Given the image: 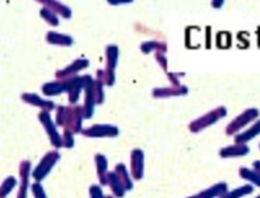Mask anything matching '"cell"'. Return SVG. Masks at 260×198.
<instances>
[{
  "instance_id": "7402d4cb",
  "label": "cell",
  "mask_w": 260,
  "mask_h": 198,
  "mask_svg": "<svg viewBox=\"0 0 260 198\" xmlns=\"http://www.w3.org/2000/svg\"><path fill=\"white\" fill-rule=\"evenodd\" d=\"M226 192H228V185H226V183H217L215 185H212V187L202 190L198 195H200V198H220Z\"/></svg>"
},
{
  "instance_id": "1f68e13d",
  "label": "cell",
  "mask_w": 260,
  "mask_h": 198,
  "mask_svg": "<svg viewBox=\"0 0 260 198\" xmlns=\"http://www.w3.org/2000/svg\"><path fill=\"white\" fill-rule=\"evenodd\" d=\"M89 198H105L100 185H96V184L91 185V188H89Z\"/></svg>"
},
{
  "instance_id": "b9f144b4",
  "label": "cell",
  "mask_w": 260,
  "mask_h": 198,
  "mask_svg": "<svg viewBox=\"0 0 260 198\" xmlns=\"http://www.w3.org/2000/svg\"><path fill=\"white\" fill-rule=\"evenodd\" d=\"M259 149H260V144H259Z\"/></svg>"
},
{
  "instance_id": "e575fe53",
  "label": "cell",
  "mask_w": 260,
  "mask_h": 198,
  "mask_svg": "<svg viewBox=\"0 0 260 198\" xmlns=\"http://www.w3.org/2000/svg\"><path fill=\"white\" fill-rule=\"evenodd\" d=\"M109 4H112V6H117V4H129L132 3V0H118V2H114V0H109Z\"/></svg>"
},
{
  "instance_id": "603a6c76",
  "label": "cell",
  "mask_w": 260,
  "mask_h": 198,
  "mask_svg": "<svg viewBox=\"0 0 260 198\" xmlns=\"http://www.w3.org/2000/svg\"><path fill=\"white\" fill-rule=\"evenodd\" d=\"M114 171L118 175V178H119V180L122 181L123 187L126 188V190H131L132 188H134V183H132L131 180V175H129V173L127 171L126 164L118 163L117 166H115Z\"/></svg>"
},
{
  "instance_id": "30bf717a",
  "label": "cell",
  "mask_w": 260,
  "mask_h": 198,
  "mask_svg": "<svg viewBox=\"0 0 260 198\" xmlns=\"http://www.w3.org/2000/svg\"><path fill=\"white\" fill-rule=\"evenodd\" d=\"M88 66H89V60H87V58H77V60L73 61L69 66H66V68H63V69L56 72V74L54 75H56L57 79H69V78L77 77V74L80 72V70L87 69Z\"/></svg>"
},
{
  "instance_id": "60d3db41",
  "label": "cell",
  "mask_w": 260,
  "mask_h": 198,
  "mask_svg": "<svg viewBox=\"0 0 260 198\" xmlns=\"http://www.w3.org/2000/svg\"><path fill=\"white\" fill-rule=\"evenodd\" d=\"M255 198H260V194H259V195H257V197H255Z\"/></svg>"
},
{
  "instance_id": "ac0fdd59",
  "label": "cell",
  "mask_w": 260,
  "mask_h": 198,
  "mask_svg": "<svg viewBox=\"0 0 260 198\" xmlns=\"http://www.w3.org/2000/svg\"><path fill=\"white\" fill-rule=\"evenodd\" d=\"M39 4L44 6V8H48L53 11L56 15H60L63 18H72V9L65 4L60 2H54V0H39Z\"/></svg>"
},
{
  "instance_id": "ba28073f",
  "label": "cell",
  "mask_w": 260,
  "mask_h": 198,
  "mask_svg": "<svg viewBox=\"0 0 260 198\" xmlns=\"http://www.w3.org/2000/svg\"><path fill=\"white\" fill-rule=\"evenodd\" d=\"M89 75H82V77H73L68 79V97H69V103L72 105H75L77 101L79 100V95L82 93L86 84L88 82Z\"/></svg>"
},
{
  "instance_id": "d4e9b609",
  "label": "cell",
  "mask_w": 260,
  "mask_h": 198,
  "mask_svg": "<svg viewBox=\"0 0 260 198\" xmlns=\"http://www.w3.org/2000/svg\"><path fill=\"white\" fill-rule=\"evenodd\" d=\"M140 49L143 53L148 55V53H152V52H163V53H166L167 51V44L162 43V42L158 41H149L145 42L140 46Z\"/></svg>"
},
{
  "instance_id": "6da1fadb",
  "label": "cell",
  "mask_w": 260,
  "mask_h": 198,
  "mask_svg": "<svg viewBox=\"0 0 260 198\" xmlns=\"http://www.w3.org/2000/svg\"><path fill=\"white\" fill-rule=\"evenodd\" d=\"M83 119L84 109L79 105H72V107H58L56 112V124L62 127L65 131H70L73 134H82L83 131Z\"/></svg>"
},
{
  "instance_id": "484cf974",
  "label": "cell",
  "mask_w": 260,
  "mask_h": 198,
  "mask_svg": "<svg viewBox=\"0 0 260 198\" xmlns=\"http://www.w3.org/2000/svg\"><path fill=\"white\" fill-rule=\"evenodd\" d=\"M255 188L252 187L251 184H245L242 187L236 188L233 190H228L224 195H221L220 198H242L245 195H249L251 193H254Z\"/></svg>"
},
{
  "instance_id": "f1b7e54d",
  "label": "cell",
  "mask_w": 260,
  "mask_h": 198,
  "mask_svg": "<svg viewBox=\"0 0 260 198\" xmlns=\"http://www.w3.org/2000/svg\"><path fill=\"white\" fill-rule=\"evenodd\" d=\"M40 17L43 18L46 22H48L49 25H52V26L60 25V21H58L57 15H56L53 11H51V9H48V8H44L43 7V8L40 9Z\"/></svg>"
},
{
  "instance_id": "3957f363",
  "label": "cell",
  "mask_w": 260,
  "mask_h": 198,
  "mask_svg": "<svg viewBox=\"0 0 260 198\" xmlns=\"http://www.w3.org/2000/svg\"><path fill=\"white\" fill-rule=\"evenodd\" d=\"M226 117V109L225 107H219L216 109L211 110V112L206 113L205 115L202 117L197 118L196 121L191 122L189 124V131L193 132V134H198V132L203 131V129H206L207 127L212 126L215 124L216 122H219L221 118H225Z\"/></svg>"
},
{
  "instance_id": "5b68a950",
  "label": "cell",
  "mask_w": 260,
  "mask_h": 198,
  "mask_svg": "<svg viewBox=\"0 0 260 198\" xmlns=\"http://www.w3.org/2000/svg\"><path fill=\"white\" fill-rule=\"evenodd\" d=\"M259 110L256 108H250V109H246L245 112L241 113L238 117H236L231 123L226 126L225 132L228 136H236L240 134L241 129L245 128L247 124H250L251 122L257 121L259 118Z\"/></svg>"
},
{
  "instance_id": "d6986e66",
  "label": "cell",
  "mask_w": 260,
  "mask_h": 198,
  "mask_svg": "<svg viewBox=\"0 0 260 198\" xmlns=\"http://www.w3.org/2000/svg\"><path fill=\"white\" fill-rule=\"evenodd\" d=\"M47 43L53 44V46H61V47H70L74 44V39L70 35L60 34L56 31H49L46 35Z\"/></svg>"
},
{
  "instance_id": "4fadbf2b",
  "label": "cell",
  "mask_w": 260,
  "mask_h": 198,
  "mask_svg": "<svg viewBox=\"0 0 260 198\" xmlns=\"http://www.w3.org/2000/svg\"><path fill=\"white\" fill-rule=\"evenodd\" d=\"M23 103L30 104L32 107H38L42 110H47V112H51V110L56 109V105H54L53 101L51 100H44L40 96H38L37 93H22L21 96Z\"/></svg>"
},
{
  "instance_id": "8992f818",
  "label": "cell",
  "mask_w": 260,
  "mask_h": 198,
  "mask_svg": "<svg viewBox=\"0 0 260 198\" xmlns=\"http://www.w3.org/2000/svg\"><path fill=\"white\" fill-rule=\"evenodd\" d=\"M38 119L40 121V123L43 124L44 129H46L47 135H48L49 141H51L52 147L56 148V149H60L63 147L62 144V136L58 134L57 131V124L56 122L52 121L51 114L47 110H42V112L38 114Z\"/></svg>"
},
{
  "instance_id": "7a4b0ae2",
  "label": "cell",
  "mask_w": 260,
  "mask_h": 198,
  "mask_svg": "<svg viewBox=\"0 0 260 198\" xmlns=\"http://www.w3.org/2000/svg\"><path fill=\"white\" fill-rule=\"evenodd\" d=\"M106 56V66L105 70H98V74L103 78L105 86L112 87L115 83V68L118 65V58H119V48L115 44H109L105 49Z\"/></svg>"
},
{
  "instance_id": "9a60e30c",
  "label": "cell",
  "mask_w": 260,
  "mask_h": 198,
  "mask_svg": "<svg viewBox=\"0 0 260 198\" xmlns=\"http://www.w3.org/2000/svg\"><path fill=\"white\" fill-rule=\"evenodd\" d=\"M66 89H68V79H56V81L43 84L42 87V92L47 97L61 95L66 92Z\"/></svg>"
},
{
  "instance_id": "8fae6325",
  "label": "cell",
  "mask_w": 260,
  "mask_h": 198,
  "mask_svg": "<svg viewBox=\"0 0 260 198\" xmlns=\"http://www.w3.org/2000/svg\"><path fill=\"white\" fill-rule=\"evenodd\" d=\"M18 174H20V188L16 198H27V190H29L30 174H31V163L29 161H22L18 166Z\"/></svg>"
},
{
  "instance_id": "cb8c5ba5",
  "label": "cell",
  "mask_w": 260,
  "mask_h": 198,
  "mask_svg": "<svg viewBox=\"0 0 260 198\" xmlns=\"http://www.w3.org/2000/svg\"><path fill=\"white\" fill-rule=\"evenodd\" d=\"M240 176L243 180L249 181L252 187L260 188V174L255 171L254 169H247V167H241Z\"/></svg>"
},
{
  "instance_id": "52a82bcc",
  "label": "cell",
  "mask_w": 260,
  "mask_h": 198,
  "mask_svg": "<svg viewBox=\"0 0 260 198\" xmlns=\"http://www.w3.org/2000/svg\"><path fill=\"white\" fill-rule=\"evenodd\" d=\"M82 135L86 138H117L119 128L113 124H93L88 128H83Z\"/></svg>"
},
{
  "instance_id": "4316f807",
  "label": "cell",
  "mask_w": 260,
  "mask_h": 198,
  "mask_svg": "<svg viewBox=\"0 0 260 198\" xmlns=\"http://www.w3.org/2000/svg\"><path fill=\"white\" fill-rule=\"evenodd\" d=\"M16 185H17V179H16L15 176H8V178L2 183V188H0V197L6 198L12 190L15 189Z\"/></svg>"
},
{
  "instance_id": "ffe728a7",
  "label": "cell",
  "mask_w": 260,
  "mask_h": 198,
  "mask_svg": "<svg viewBox=\"0 0 260 198\" xmlns=\"http://www.w3.org/2000/svg\"><path fill=\"white\" fill-rule=\"evenodd\" d=\"M260 135V119H257L250 128L246 131L240 132L238 135L235 136V141L238 144H247L249 141L254 140L256 136Z\"/></svg>"
},
{
  "instance_id": "8d00e7d4",
  "label": "cell",
  "mask_w": 260,
  "mask_h": 198,
  "mask_svg": "<svg viewBox=\"0 0 260 198\" xmlns=\"http://www.w3.org/2000/svg\"><path fill=\"white\" fill-rule=\"evenodd\" d=\"M211 6L214 7V8H221V6H224V2L223 0H219V2H212Z\"/></svg>"
},
{
  "instance_id": "d6a6232c",
  "label": "cell",
  "mask_w": 260,
  "mask_h": 198,
  "mask_svg": "<svg viewBox=\"0 0 260 198\" xmlns=\"http://www.w3.org/2000/svg\"><path fill=\"white\" fill-rule=\"evenodd\" d=\"M184 73H167V77H169L170 82H171V86L174 87H180V81H179V78L183 77Z\"/></svg>"
},
{
  "instance_id": "4dcf8cb0",
  "label": "cell",
  "mask_w": 260,
  "mask_h": 198,
  "mask_svg": "<svg viewBox=\"0 0 260 198\" xmlns=\"http://www.w3.org/2000/svg\"><path fill=\"white\" fill-rule=\"evenodd\" d=\"M31 192L34 194V198H47L46 190H44L43 185L40 183H34L31 185Z\"/></svg>"
},
{
  "instance_id": "7c38bea8",
  "label": "cell",
  "mask_w": 260,
  "mask_h": 198,
  "mask_svg": "<svg viewBox=\"0 0 260 198\" xmlns=\"http://www.w3.org/2000/svg\"><path fill=\"white\" fill-rule=\"evenodd\" d=\"M131 175L135 180L144 178V152L139 148L131 152Z\"/></svg>"
},
{
  "instance_id": "2e32d148",
  "label": "cell",
  "mask_w": 260,
  "mask_h": 198,
  "mask_svg": "<svg viewBox=\"0 0 260 198\" xmlns=\"http://www.w3.org/2000/svg\"><path fill=\"white\" fill-rule=\"evenodd\" d=\"M189 92L188 87L183 86L180 87H166V88H154L153 89V97L155 98H167L172 97V96H185Z\"/></svg>"
},
{
  "instance_id": "f35d334b",
  "label": "cell",
  "mask_w": 260,
  "mask_h": 198,
  "mask_svg": "<svg viewBox=\"0 0 260 198\" xmlns=\"http://www.w3.org/2000/svg\"><path fill=\"white\" fill-rule=\"evenodd\" d=\"M188 198H200V195H191V197H188Z\"/></svg>"
},
{
  "instance_id": "836d02e7",
  "label": "cell",
  "mask_w": 260,
  "mask_h": 198,
  "mask_svg": "<svg viewBox=\"0 0 260 198\" xmlns=\"http://www.w3.org/2000/svg\"><path fill=\"white\" fill-rule=\"evenodd\" d=\"M154 57H155V60L158 61V63H159L160 68H162V69L165 70L166 73H169L167 72V58H166V56H165V53H163V52H155Z\"/></svg>"
},
{
  "instance_id": "44dd1931",
  "label": "cell",
  "mask_w": 260,
  "mask_h": 198,
  "mask_svg": "<svg viewBox=\"0 0 260 198\" xmlns=\"http://www.w3.org/2000/svg\"><path fill=\"white\" fill-rule=\"evenodd\" d=\"M108 185L110 187V190H112L113 195L115 198H123L124 194H126V188L123 187L122 181L119 180L118 175L115 174V171L113 173H109V178H108Z\"/></svg>"
},
{
  "instance_id": "74e56055",
  "label": "cell",
  "mask_w": 260,
  "mask_h": 198,
  "mask_svg": "<svg viewBox=\"0 0 260 198\" xmlns=\"http://www.w3.org/2000/svg\"><path fill=\"white\" fill-rule=\"evenodd\" d=\"M252 169H254L255 171H257V173L260 174V161L252 162Z\"/></svg>"
},
{
  "instance_id": "83f0119b",
  "label": "cell",
  "mask_w": 260,
  "mask_h": 198,
  "mask_svg": "<svg viewBox=\"0 0 260 198\" xmlns=\"http://www.w3.org/2000/svg\"><path fill=\"white\" fill-rule=\"evenodd\" d=\"M104 81L100 74L94 79V95H96V104H103L105 100V93H104Z\"/></svg>"
},
{
  "instance_id": "f546056e",
  "label": "cell",
  "mask_w": 260,
  "mask_h": 198,
  "mask_svg": "<svg viewBox=\"0 0 260 198\" xmlns=\"http://www.w3.org/2000/svg\"><path fill=\"white\" fill-rule=\"evenodd\" d=\"M62 144H63V148L72 149V148L74 147V134L70 131H63Z\"/></svg>"
},
{
  "instance_id": "9c48e42d",
  "label": "cell",
  "mask_w": 260,
  "mask_h": 198,
  "mask_svg": "<svg viewBox=\"0 0 260 198\" xmlns=\"http://www.w3.org/2000/svg\"><path fill=\"white\" fill-rule=\"evenodd\" d=\"M84 117L86 119H89V118L93 117L94 113V107L98 105L96 104V95H94V79H92V77L89 75L88 82L86 84V88H84Z\"/></svg>"
},
{
  "instance_id": "277c9868",
  "label": "cell",
  "mask_w": 260,
  "mask_h": 198,
  "mask_svg": "<svg viewBox=\"0 0 260 198\" xmlns=\"http://www.w3.org/2000/svg\"><path fill=\"white\" fill-rule=\"evenodd\" d=\"M60 153L57 150H51V152L47 153L42 159H40L39 164L34 169V171L31 173L32 179L35 180V183H42L44 179L48 176V174L51 173L52 169L56 166L58 161H60Z\"/></svg>"
},
{
  "instance_id": "5bb4252c",
  "label": "cell",
  "mask_w": 260,
  "mask_h": 198,
  "mask_svg": "<svg viewBox=\"0 0 260 198\" xmlns=\"http://www.w3.org/2000/svg\"><path fill=\"white\" fill-rule=\"evenodd\" d=\"M249 153H250V148L247 144L235 143L233 145L221 148L220 152H219V155H220L221 158H237V157L247 155Z\"/></svg>"
},
{
  "instance_id": "e0dca14e",
  "label": "cell",
  "mask_w": 260,
  "mask_h": 198,
  "mask_svg": "<svg viewBox=\"0 0 260 198\" xmlns=\"http://www.w3.org/2000/svg\"><path fill=\"white\" fill-rule=\"evenodd\" d=\"M94 163H96V171H98V178L100 184L101 185H108V158L104 154H100V153H99V154L94 155Z\"/></svg>"
},
{
  "instance_id": "ab89813d",
  "label": "cell",
  "mask_w": 260,
  "mask_h": 198,
  "mask_svg": "<svg viewBox=\"0 0 260 198\" xmlns=\"http://www.w3.org/2000/svg\"><path fill=\"white\" fill-rule=\"evenodd\" d=\"M105 198H115V197H114V195H106Z\"/></svg>"
},
{
  "instance_id": "d590c367",
  "label": "cell",
  "mask_w": 260,
  "mask_h": 198,
  "mask_svg": "<svg viewBox=\"0 0 260 198\" xmlns=\"http://www.w3.org/2000/svg\"><path fill=\"white\" fill-rule=\"evenodd\" d=\"M210 34H211V26H207V29H206V35H207V44H206V48L210 49V47H211V44H210Z\"/></svg>"
}]
</instances>
